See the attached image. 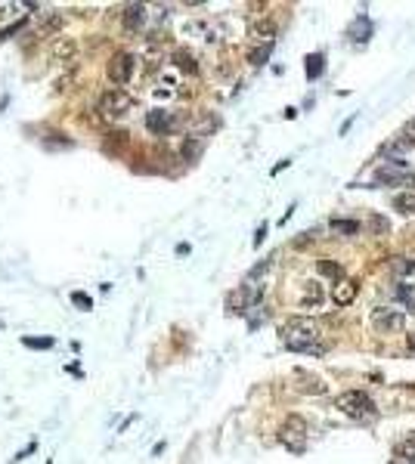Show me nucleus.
<instances>
[{"label":"nucleus","instance_id":"1","mask_svg":"<svg viewBox=\"0 0 415 464\" xmlns=\"http://www.w3.org/2000/svg\"><path fill=\"white\" fill-rule=\"evenodd\" d=\"M319 325H316L313 319H301V316H295V319H288L282 325V344L288 346V350L295 353H313V356H322L326 353V346L319 344Z\"/></svg>","mask_w":415,"mask_h":464},{"label":"nucleus","instance_id":"2","mask_svg":"<svg viewBox=\"0 0 415 464\" xmlns=\"http://www.w3.org/2000/svg\"><path fill=\"white\" fill-rule=\"evenodd\" d=\"M334 408H341L347 418H372V415H375V402H372V396L363 393V390H347V393H341L338 399H334Z\"/></svg>","mask_w":415,"mask_h":464},{"label":"nucleus","instance_id":"3","mask_svg":"<svg viewBox=\"0 0 415 464\" xmlns=\"http://www.w3.org/2000/svg\"><path fill=\"white\" fill-rule=\"evenodd\" d=\"M307 437H310V424L301 418V415H288V418L282 421L279 439H282L285 449H291V452H304V449H307Z\"/></svg>","mask_w":415,"mask_h":464},{"label":"nucleus","instance_id":"4","mask_svg":"<svg viewBox=\"0 0 415 464\" xmlns=\"http://www.w3.org/2000/svg\"><path fill=\"white\" fill-rule=\"evenodd\" d=\"M130 109H134V96L124 90H105L103 96H99V111H103L105 118H121V115H127Z\"/></svg>","mask_w":415,"mask_h":464},{"label":"nucleus","instance_id":"5","mask_svg":"<svg viewBox=\"0 0 415 464\" xmlns=\"http://www.w3.org/2000/svg\"><path fill=\"white\" fill-rule=\"evenodd\" d=\"M134 53H127V49H118L115 56L109 59V80L111 84H127L130 78H134Z\"/></svg>","mask_w":415,"mask_h":464},{"label":"nucleus","instance_id":"6","mask_svg":"<svg viewBox=\"0 0 415 464\" xmlns=\"http://www.w3.org/2000/svg\"><path fill=\"white\" fill-rule=\"evenodd\" d=\"M372 325H375L381 334H394L406 325V316L394 307H378L375 313H372Z\"/></svg>","mask_w":415,"mask_h":464},{"label":"nucleus","instance_id":"7","mask_svg":"<svg viewBox=\"0 0 415 464\" xmlns=\"http://www.w3.org/2000/svg\"><path fill=\"white\" fill-rule=\"evenodd\" d=\"M74 49H78V43L72 37H53L50 41V62H68L74 56Z\"/></svg>","mask_w":415,"mask_h":464},{"label":"nucleus","instance_id":"8","mask_svg":"<svg viewBox=\"0 0 415 464\" xmlns=\"http://www.w3.org/2000/svg\"><path fill=\"white\" fill-rule=\"evenodd\" d=\"M412 146H415V121H409L406 127L396 133V140L387 142V148H384V152H387V155H396V152H409Z\"/></svg>","mask_w":415,"mask_h":464},{"label":"nucleus","instance_id":"9","mask_svg":"<svg viewBox=\"0 0 415 464\" xmlns=\"http://www.w3.org/2000/svg\"><path fill=\"white\" fill-rule=\"evenodd\" d=\"M146 127L152 130V133H171V127H173V118H171V111H161V109H155V111H149L146 115Z\"/></svg>","mask_w":415,"mask_h":464},{"label":"nucleus","instance_id":"10","mask_svg":"<svg viewBox=\"0 0 415 464\" xmlns=\"http://www.w3.org/2000/svg\"><path fill=\"white\" fill-rule=\"evenodd\" d=\"M297 390L301 393H310V396H322V393H328V387L322 384V377H316V375H307V371H297Z\"/></svg>","mask_w":415,"mask_h":464},{"label":"nucleus","instance_id":"11","mask_svg":"<svg viewBox=\"0 0 415 464\" xmlns=\"http://www.w3.org/2000/svg\"><path fill=\"white\" fill-rule=\"evenodd\" d=\"M353 297H357V282L341 278V282L334 285V291H332V300L338 303V307H347V303H353Z\"/></svg>","mask_w":415,"mask_h":464},{"label":"nucleus","instance_id":"12","mask_svg":"<svg viewBox=\"0 0 415 464\" xmlns=\"http://www.w3.org/2000/svg\"><path fill=\"white\" fill-rule=\"evenodd\" d=\"M326 300V291H322V285L319 282H307L304 285V291H301V307H319V303Z\"/></svg>","mask_w":415,"mask_h":464},{"label":"nucleus","instance_id":"13","mask_svg":"<svg viewBox=\"0 0 415 464\" xmlns=\"http://www.w3.org/2000/svg\"><path fill=\"white\" fill-rule=\"evenodd\" d=\"M121 19H124V28H140L142 22H146V6L142 3H130V6H124V12H121Z\"/></svg>","mask_w":415,"mask_h":464},{"label":"nucleus","instance_id":"14","mask_svg":"<svg viewBox=\"0 0 415 464\" xmlns=\"http://www.w3.org/2000/svg\"><path fill=\"white\" fill-rule=\"evenodd\" d=\"M390 204H394V210H400V214L415 217V192H396Z\"/></svg>","mask_w":415,"mask_h":464},{"label":"nucleus","instance_id":"15","mask_svg":"<svg viewBox=\"0 0 415 464\" xmlns=\"http://www.w3.org/2000/svg\"><path fill=\"white\" fill-rule=\"evenodd\" d=\"M226 307H229V313H245V309L251 307V300H248V291L245 288H235L233 294L226 297Z\"/></svg>","mask_w":415,"mask_h":464},{"label":"nucleus","instance_id":"16","mask_svg":"<svg viewBox=\"0 0 415 464\" xmlns=\"http://www.w3.org/2000/svg\"><path fill=\"white\" fill-rule=\"evenodd\" d=\"M254 41H264V43H273V37H276V25L270 22V19H260L257 25L251 28Z\"/></svg>","mask_w":415,"mask_h":464},{"label":"nucleus","instance_id":"17","mask_svg":"<svg viewBox=\"0 0 415 464\" xmlns=\"http://www.w3.org/2000/svg\"><path fill=\"white\" fill-rule=\"evenodd\" d=\"M322 68H326V62H322V53H310L307 62H304V71H307L310 80H316L322 74Z\"/></svg>","mask_w":415,"mask_h":464},{"label":"nucleus","instance_id":"18","mask_svg":"<svg viewBox=\"0 0 415 464\" xmlns=\"http://www.w3.org/2000/svg\"><path fill=\"white\" fill-rule=\"evenodd\" d=\"M412 269H415V263L409 257H390V272H394L396 278H406Z\"/></svg>","mask_w":415,"mask_h":464},{"label":"nucleus","instance_id":"19","mask_svg":"<svg viewBox=\"0 0 415 464\" xmlns=\"http://www.w3.org/2000/svg\"><path fill=\"white\" fill-rule=\"evenodd\" d=\"M328 226H332V232H338V235H357L359 232L357 220H332Z\"/></svg>","mask_w":415,"mask_h":464},{"label":"nucleus","instance_id":"20","mask_svg":"<svg viewBox=\"0 0 415 464\" xmlns=\"http://www.w3.org/2000/svg\"><path fill=\"white\" fill-rule=\"evenodd\" d=\"M316 266H319V272H322V276H328V278H338V282L344 278V272H341V266H338V263H328V260H319Z\"/></svg>","mask_w":415,"mask_h":464},{"label":"nucleus","instance_id":"21","mask_svg":"<svg viewBox=\"0 0 415 464\" xmlns=\"http://www.w3.org/2000/svg\"><path fill=\"white\" fill-rule=\"evenodd\" d=\"M22 344L31 346V350H50L56 340H53V338H22Z\"/></svg>","mask_w":415,"mask_h":464},{"label":"nucleus","instance_id":"22","mask_svg":"<svg viewBox=\"0 0 415 464\" xmlns=\"http://www.w3.org/2000/svg\"><path fill=\"white\" fill-rule=\"evenodd\" d=\"M400 458H403L406 464H415V437H409L406 443L400 445Z\"/></svg>","mask_w":415,"mask_h":464},{"label":"nucleus","instance_id":"23","mask_svg":"<svg viewBox=\"0 0 415 464\" xmlns=\"http://www.w3.org/2000/svg\"><path fill=\"white\" fill-rule=\"evenodd\" d=\"M270 53H273V43H264V47H260V49H254V53L248 56V59H251V65H264V62H266V56H270Z\"/></svg>","mask_w":415,"mask_h":464},{"label":"nucleus","instance_id":"24","mask_svg":"<svg viewBox=\"0 0 415 464\" xmlns=\"http://www.w3.org/2000/svg\"><path fill=\"white\" fill-rule=\"evenodd\" d=\"M177 65L183 68V71H189V74H195L198 71V65H195V59H192L189 53H177Z\"/></svg>","mask_w":415,"mask_h":464},{"label":"nucleus","instance_id":"25","mask_svg":"<svg viewBox=\"0 0 415 464\" xmlns=\"http://www.w3.org/2000/svg\"><path fill=\"white\" fill-rule=\"evenodd\" d=\"M396 297H400V300H406V303H409V309H415V291L409 288V285H406V288L400 285V288H396Z\"/></svg>","mask_w":415,"mask_h":464},{"label":"nucleus","instance_id":"26","mask_svg":"<svg viewBox=\"0 0 415 464\" xmlns=\"http://www.w3.org/2000/svg\"><path fill=\"white\" fill-rule=\"evenodd\" d=\"M198 152H202V142H198V140H189V142L183 146V155H186V158H198Z\"/></svg>","mask_w":415,"mask_h":464},{"label":"nucleus","instance_id":"27","mask_svg":"<svg viewBox=\"0 0 415 464\" xmlns=\"http://www.w3.org/2000/svg\"><path fill=\"white\" fill-rule=\"evenodd\" d=\"M72 303H78L81 309H90V307H93V300L84 294V291H74V294H72Z\"/></svg>","mask_w":415,"mask_h":464},{"label":"nucleus","instance_id":"28","mask_svg":"<svg viewBox=\"0 0 415 464\" xmlns=\"http://www.w3.org/2000/svg\"><path fill=\"white\" fill-rule=\"evenodd\" d=\"M72 78H74V71L62 74V78H59V80H56V93H65V90H68V84H72Z\"/></svg>","mask_w":415,"mask_h":464},{"label":"nucleus","instance_id":"29","mask_svg":"<svg viewBox=\"0 0 415 464\" xmlns=\"http://www.w3.org/2000/svg\"><path fill=\"white\" fill-rule=\"evenodd\" d=\"M372 229H378V232H387V223H384L381 217H372Z\"/></svg>","mask_w":415,"mask_h":464},{"label":"nucleus","instance_id":"30","mask_svg":"<svg viewBox=\"0 0 415 464\" xmlns=\"http://www.w3.org/2000/svg\"><path fill=\"white\" fill-rule=\"evenodd\" d=\"M22 25H25V22H16V25H10V28H3V31H0V37H10V34H16V31L22 28Z\"/></svg>","mask_w":415,"mask_h":464},{"label":"nucleus","instance_id":"31","mask_svg":"<svg viewBox=\"0 0 415 464\" xmlns=\"http://www.w3.org/2000/svg\"><path fill=\"white\" fill-rule=\"evenodd\" d=\"M264 235H266V226H260L257 235H254V245H260V241H264Z\"/></svg>","mask_w":415,"mask_h":464},{"label":"nucleus","instance_id":"32","mask_svg":"<svg viewBox=\"0 0 415 464\" xmlns=\"http://www.w3.org/2000/svg\"><path fill=\"white\" fill-rule=\"evenodd\" d=\"M406 346H409V350H412V353H415V331H412V334H409V340H406Z\"/></svg>","mask_w":415,"mask_h":464}]
</instances>
